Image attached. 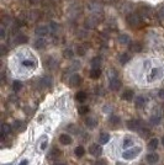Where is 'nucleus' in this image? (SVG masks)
Here are the masks:
<instances>
[{"instance_id":"f257e3e1","label":"nucleus","mask_w":164,"mask_h":165,"mask_svg":"<svg viewBox=\"0 0 164 165\" xmlns=\"http://www.w3.org/2000/svg\"><path fill=\"white\" fill-rule=\"evenodd\" d=\"M107 76H109V86H110V89L112 91H119V89L121 88L122 84H121V80L116 75V71L115 70H111L107 74Z\"/></svg>"},{"instance_id":"f03ea898","label":"nucleus","mask_w":164,"mask_h":165,"mask_svg":"<svg viewBox=\"0 0 164 165\" xmlns=\"http://www.w3.org/2000/svg\"><path fill=\"white\" fill-rule=\"evenodd\" d=\"M141 152H142V148H141V147L130 148V149H127V150H125V152L122 153V158H123L125 160H133V159H136V158L139 155Z\"/></svg>"},{"instance_id":"7ed1b4c3","label":"nucleus","mask_w":164,"mask_h":165,"mask_svg":"<svg viewBox=\"0 0 164 165\" xmlns=\"http://www.w3.org/2000/svg\"><path fill=\"white\" fill-rule=\"evenodd\" d=\"M127 22L133 29H137V27H139L142 25V20H141L139 15H136V14H130L127 16Z\"/></svg>"},{"instance_id":"20e7f679","label":"nucleus","mask_w":164,"mask_h":165,"mask_svg":"<svg viewBox=\"0 0 164 165\" xmlns=\"http://www.w3.org/2000/svg\"><path fill=\"white\" fill-rule=\"evenodd\" d=\"M162 75H163V70H162V68H153V69L150 70V73L148 74L147 80H148V81H155V80L159 79Z\"/></svg>"},{"instance_id":"39448f33","label":"nucleus","mask_w":164,"mask_h":165,"mask_svg":"<svg viewBox=\"0 0 164 165\" xmlns=\"http://www.w3.org/2000/svg\"><path fill=\"white\" fill-rule=\"evenodd\" d=\"M126 126H127V128L130 129V131H138L141 127H142V125H141V121H138V120H130V121H127V123H126Z\"/></svg>"},{"instance_id":"423d86ee","label":"nucleus","mask_w":164,"mask_h":165,"mask_svg":"<svg viewBox=\"0 0 164 165\" xmlns=\"http://www.w3.org/2000/svg\"><path fill=\"white\" fill-rule=\"evenodd\" d=\"M89 153L93 155V156H100L103 154V148L101 145L99 144H92L89 147Z\"/></svg>"},{"instance_id":"0eeeda50","label":"nucleus","mask_w":164,"mask_h":165,"mask_svg":"<svg viewBox=\"0 0 164 165\" xmlns=\"http://www.w3.org/2000/svg\"><path fill=\"white\" fill-rule=\"evenodd\" d=\"M80 82H81V78L78 74H73L68 80V84L70 86H78V85H80Z\"/></svg>"},{"instance_id":"6e6552de","label":"nucleus","mask_w":164,"mask_h":165,"mask_svg":"<svg viewBox=\"0 0 164 165\" xmlns=\"http://www.w3.org/2000/svg\"><path fill=\"white\" fill-rule=\"evenodd\" d=\"M21 65L24 67V68H26V69H33V68H36V60L35 59H24L22 62H21Z\"/></svg>"},{"instance_id":"1a4fd4ad","label":"nucleus","mask_w":164,"mask_h":165,"mask_svg":"<svg viewBox=\"0 0 164 165\" xmlns=\"http://www.w3.org/2000/svg\"><path fill=\"white\" fill-rule=\"evenodd\" d=\"M59 142H61V144H63V145H69V144H72L73 139H72V137H70L69 134L63 133V134L59 136Z\"/></svg>"},{"instance_id":"9d476101","label":"nucleus","mask_w":164,"mask_h":165,"mask_svg":"<svg viewBox=\"0 0 164 165\" xmlns=\"http://www.w3.org/2000/svg\"><path fill=\"white\" fill-rule=\"evenodd\" d=\"M146 160H147L149 164H155V163H158V160H159V155H158L157 153H149V154H147Z\"/></svg>"},{"instance_id":"9b49d317","label":"nucleus","mask_w":164,"mask_h":165,"mask_svg":"<svg viewBox=\"0 0 164 165\" xmlns=\"http://www.w3.org/2000/svg\"><path fill=\"white\" fill-rule=\"evenodd\" d=\"M133 95H135L133 90L127 89V90H125V91L122 93V99H123L125 101H131V100L133 99Z\"/></svg>"},{"instance_id":"f8f14e48","label":"nucleus","mask_w":164,"mask_h":165,"mask_svg":"<svg viewBox=\"0 0 164 165\" xmlns=\"http://www.w3.org/2000/svg\"><path fill=\"white\" fill-rule=\"evenodd\" d=\"M35 32H36V35L37 36H46L47 33H48V29L46 27V26H37L36 27V30H35Z\"/></svg>"},{"instance_id":"ddd939ff","label":"nucleus","mask_w":164,"mask_h":165,"mask_svg":"<svg viewBox=\"0 0 164 165\" xmlns=\"http://www.w3.org/2000/svg\"><path fill=\"white\" fill-rule=\"evenodd\" d=\"M62 155V152L58 149V148H52L51 150H49V154H48V156L51 158V159H57V158H59Z\"/></svg>"},{"instance_id":"4468645a","label":"nucleus","mask_w":164,"mask_h":165,"mask_svg":"<svg viewBox=\"0 0 164 165\" xmlns=\"http://www.w3.org/2000/svg\"><path fill=\"white\" fill-rule=\"evenodd\" d=\"M130 49H131V52H133V53H138V52L142 51V44H141L139 42H133V43L130 44Z\"/></svg>"},{"instance_id":"2eb2a0df","label":"nucleus","mask_w":164,"mask_h":165,"mask_svg":"<svg viewBox=\"0 0 164 165\" xmlns=\"http://www.w3.org/2000/svg\"><path fill=\"white\" fill-rule=\"evenodd\" d=\"M40 84H41L42 86H45V88H48V86L52 85V79H51L49 76H43V78L40 80Z\"/></svg>"},{"instance_id":"dca6fc26","label":"nucleus","mask_w":164,"mask_h":165,"mask_svg":"<svg viewBox=\"0 0 164 165\" xmlns=\"http://www.w3.org/2000/svg\"><path fill=\"white\" fill-rule=\"evenodd\" d=\"M85 125H87V127H89V128H95L96 127V120L95 118H93V117H87L85 118Z\"/></svg>"},{"instance_id":"f3484780","label":"nucleus","mask_w":164,"mask_h":165,"mask_svg":"<svg viewBox=\"0 0 164 165\" xmlns=\"http://www.w3.org/2000/svg\"><path fill=\"white\" fill-rule=\"evenodd\" d=\"M100 75H101L100 68H93V69L90 70V78H92V79H99Z\"/></svg>"},{"instance_id":"a211bd4d","label":"nucleus","mask_w":164,"mask_h":165,"mask_svg":"<svg viewBox=\"0 0 164 165\" xmlns=\"http://www.w3.org/2000/svg\"><path fill=\"white\" fill-rule=\"evenodd\" d=\"M13 127H14L16 131H24V129L26 128V126H25V122H24V121H19V120L14 122Z\"/></svg>"},{"instance_id":"6ab92c4d","label":"nucleus","mask_w":164,"mask_h":165,"mask_svg":"<svg viewBox=\"0 0 164 165\" xmlns=\"http://www.w3.org/2000/svg\"><path fill=\"white\" fill-rule=\"evenodd\" d=\"M158 144H159L158 138H152V139L148 142V148H149L150 150H155V149L158 148Z\"/></svg>"},{"instance_id":"aec40b11","label":"nucleus","mask_w":164,"mask_h":165,"mask_svg":"<svg viewBox=\"0 0 164 165\" xmlns=\"http://www.w3.org/2000/svg\"><path fill=\"white\" fill-rule=\"evenodd\" d=\"M46 40H43V38H37L36 41H35V47L37 48V49H42V48H45L46 47Z\"/></svg>"},{"instance_id":"412c9836","label":"nucleus","mask_w":164,"mask_h":165,"mask_svg":"<svg viewBox=\"0 0 164 165\" xmlns=\"http://www.w3.org/2000/svg\"><path fill=\"white\" fill-rule=\"evenodd\" d=\"M135 105H136L137 109H142V107H144V105H146V99H144L143 96H138V98L136 99Z\"/></svg>"},{"instance_id":"4be33fe9","label":"nucleus","mask_w":164,"mask_h":165,"mask_svg":"<svg viewBox=\"0 0 164 165\" xmlns=\"http://www.w3.org/2000/svg\"><path fill=\"white\" fill-rule=\"evenodd\" d=\"M75 99H76V101H79V102H84V101L87 100V93H85V91H79V93H76Z\"/></svg>"},{"instance_id":"5701e85b","label":"nucleus","mask_w":164,"mask_h":165,"mask_svg":"<svg viewBox=\"0 0 164 165\" xmlns=\"http://www.w3.org/2000/svg\"><path fill=\"white\" fill-rule=\"evenodd\" d=\"M131 59V56L128 54V53H122L120 57H119V60H120V63L123 65V64H126V63H128V60Z\"/></svg>"},{"instance_id":"b1692460","label":"nucleus","mask_w":164,"mask_h":165,"mask_svg":"<svg viewBox=\"0 0 164 165\" xmlns=\"http://www.w3.org/2000/svg\"><path fill=\"white\" fill-rule=\"evenodd\" d=\"M74 153H75V155L78 156V158H81L84 155V153H85V149L81 147V145H78L75 149H74Z\"/></svg>"},{"instance_id":"393cba45","label":"nucleus","mask_w":164,"mask_h":165,"mask_svg":"<svg viewBox=\"0 0 164 165\" xmlns=\"http://www.w3.org/2000/svg\"><path fill=\"white\" fill-rule=\"evenodd\" d=\"M15 43H20V44H22V43H27V37L25 36V35H22V33H20L16 38H15Z\"/></svg>"},{"instance_id":"a878e982","label":"nucleus","mask_w":164,"mask_h":165,"mask_svg":"<svg viewBox=\"0 0 164 165\" xmlns=\"http://www.w3.org/2000/svg\"><path fill=\"white\" fill-rule=\"evenodd\" d=\"M2 133L3 134H10L11 133V126L9 125V123H4L3 126H2Z\"/></svg>"},{"instance_id":"bb28decb","label":"nucleus","mask_w":164,"mask_h":165,"mask_svg":"<svg viewBox=\"0 0 164 165\" xmlns=\"http://www.w3.org/2000/svg\"><path fill=\"white\" fill-rule=\"evenodd\" d=\"M133 144H135V142H133V139H132V138H128V137H127V138H125V139H123V143H122V147L127 149V148H130V147H132Z\"/></svg>"},{"instance_id":"cd10ccee","label":"nucleus","mask_w":164,"mask_h":165,"mask_svg":"<svg viewBox=\"0 0 164 165\" xmlns=\"http://www.w3.org/2000/svg\"><path fill=\"white\" fill-rule=\"evenodd\" d=\"M21 89H22V82H21V81H18V80H16V81L13 82V90H14L15 93H19Z\"/></svg>"},{"instance_id":"c85d7f7f","label":"nucleus","mask_w":164,"mask_h":165,"mask_svg":"<svg viewBox=\"0 0 164 165\" xmlns=\"http://www.w3.org/2000/svg\"><path fill=\"white\" fill-rule=\"evenodd\" d=\"M119 42L122 43V44H128V42H130V37H128L127 35L122 33V35L119 36Z\"/></svg>"},{"instance_id":"c756f323","label":"nucleus","mask_w":164,"mask_h":165,"mask_svg":"<svg viewBox=\"0 0 164 165\" xmlns=\"http://www.w3.org/2000/svg\"><path fill=\"white\" fill-rule=\"evenodd\" d=\"M110 140V134L109 133H101V136H100V138H99V142L101 143V144H105V143H107Z\"/></svg>"},{"instance_id":"7c9ffc66","label":"nucleus","mask_w":164,"mask_h":165,"mask_svg":"<svg viewBox=\"0 0 164 165\" xmlns=\"http://www.w3.org/2000/svg\"><path fill=\"white\" fill-rule=\"evenodd\" d=\"M149 121H150V123H152V125H154V126H155V125H159V123H160L162 117H160V116H158V115H153V116L150 117V120H149Z\"/></svg>"},{"instance_id":"2f4dec72","label":"nucleus","mask_w":164,"mask_h":165,"mask_svg":"<svg viewBox=\"0 0 164 165\" xmlns=\"http://www.w3.org/2000/svg\"><path fill=\"white\" fill-rule=\"evenodd\" d=\"M78 112H79V115H87L89 112V107L85 106V105H81V106H79Z\"/></svg>"},{"instance_id":"473e14b6","label":"nucleus","mask_w":164,"mask_h":165,"mask_svg":"<svg viewBox=\"0 0 164 165\" xmlns=\"http://www.w3.org/2000/svg\"><path fill=\"white\" fill-rule=\"evenodd\" d=\"M56 65H57V64H56V60H54L53 58L49 57V58L46 59V67H47V68H48V67H49V68H56Z\"/></svg>"},{"instance_id":"72a5a7b5","label":"nucleus","mask_w":164,"mask_h":165,"mask_svg":"<svg viewBox=\"0 0 164 165\" xmlns=\"http://www.w3.org/2000/svg\"><path fill=\"white\" fill-rule=\"evenodd\" d=\"M109 122L111 123V125H119L120 123V117L119 116H116V115H112L110 118H109Z\"/></svg>"},{"instance_id":"f704fd0d","label":"nucleus","mask_w":164,"mask_h":165,"mask_svg":"<svg viewBox=\"0 0 164 165\" xmlns=\"http://www.w3.org/2000/svg\"><path fill=\"white\" fill-rule=\"evenodd\" d=\"M63 56H64L65 58H72V57L74 56V53H73V51H72L70 48H67V49H64Z\"/></svg>"},{"instance_id":"c9c22d12","label":"nucleus","mask_w":164,"mask_h":165,"mask_svg":"<svg viewBox=\"0 0 164 165\" xmlns=\"http://www.w3.org/2000/svg\"><path fill=\"white\" fill-rule=\"evenodd\" d=\"M100 62H101V59H100L99 57H95V58L92 60V65H93V68H99Z\"/></svg>"},{"instance_id":"e433bc0d","label":"nucleus","mask_w":164,"mask_h":165,"mask_svg":"<svg viewBox=\"0 0 164 165\" xmlns=\"http://www.w3.org/2000/svg\"><path fill=\"white\" fill-rule=\"evenodd\" d=\"M138 132H139V134H141V136H143V137H146L147 134H149V129H148V128H146L144 126H142V127L138 129Z\"/></svg>"},{"instance_id":"4c0bfd02","label":"nucleus","mask_w":164,"mask_h":165,"mask_svg":"<svg viewBox=\"0 0 164 165\" xmlns=\"http://www.w3.org/2000/svg\"><path fill=\"white\" fill-rule=\"evenodd\" d=\"M49 29H51L52 32H57V31L59 30V26H58L56 22H51V24H49Z\"/></svg>"},{"instance_id":"58836bf2","label":"nucleus","mask_w":164,"mask_h":165,"mask_svg":"<svg viewBox=\"0 0 164 165\" xmlns=\"http://www.w3.org/2000/svg\"><path fill=\"white\" fill-rule=\"evenodd\" d=\"M76 52H78V54H80V56H84V54H85V48L81 47V46H78Z\"/></svg>"},{"instance_id":"ea45409f","label":"nucleus","mask_w":164,"mask_h":165,"mask_svg":"<svg viewBox=\"0 0 164 165\" xmlns=\"http://www.w3.org/2000/svg\"><path fill=\"white\" fill-rule=\"evenodd\" d=\"M158 16H159L162 20H164V6H162V8L159 9V11H158Z\"/></svg>"},{"instance_id":"a19ab883","label":"nucleus","mask_w":164,"mask_h":165,"mask_svg":"<svg viewBox=\"0 0 164 165\" xmlns=\"http://www.w3.org/2000/svg\"><path fill=\"white\" fill-rule=\"evenodd\" d=\"M158 96H159L160 99H164V89H160V90L158 91Z\"/></svg>"},{"instance_id":"79ce46f5","label":"nucleus","mask_w":164,"mask_h":165,"mask_svg":"<svg viewBox=\"0 0 164 165\" xmlns=\"http://www.w3.org/2000/svg\"><path fill=\"white\" fill-rule=\"evenodd\" d=\"M94 165H106V163H105V160H98Z\"/></svg>"},{"instance_id":"37998d69","label":"nucleus","mask_w":164,"mask_h":165,"mask_svg":"<svg viewBox=\"0 0 164 165\" xmlns=\"http://www.w3.org/2000/svg\"><path fill=\"white\" fill-rule=\"evenodd\" d=\"M19 165H29V160H26V159H24L22 161H20V164Z\"/></svg>"},{"instance_id":"c03bdc74","label":"nucleus","mask_w":164,"mask_h":165,"mask_svg":"<svg viewBox=\"0 0 164 165\" xmlns=\"http://www.w3.org/2000/svg\"><path fill=\"white\" fill-rule=\"evenodd\" d=\"M47 148V140H45L43 143H42V145H41V149L43 150V149H46Z\"/></svg>"},{"instance_id":"a18cd8bd","label":"nucleus","mask_w":164,"mask_h":165,"mask_svg":"<svg viewBox=\"0 0 164 165\" xmlns=\"http://www.w3.org/2000/svg\"><path fill=\"white\" fill-rule=\"evenodd\" d=\"M0 49H2V54H3V56L6 53V48H5V46H2V48H0Z\"/></svg>"},{"instance_id":"49530a36","label":"nucleus","mask_w":164,"mask_h":165,"mask_svg":"<svg viewBox=\"0 0 164 165\" xmlns=\"http://www.w3.org/2000/svg\"><path fill=\"white\" fill-rule=\"evenodd\" d=\"M0 33H2V37H5V29L2 27V30H0Z\"/></svg>"},{"instance_id":"de8ad7c7","label":"nucleus","mask_w":164,"mask_h":165,"mask_svg":"<svg viewBox=\"0 0 164 165\" xmlns=\"http://www.w3.org/2000/svg\"><path fill=\"white\" fill-rule=\"evenodd\" d=\"M116 165H123V163H121V161H117V163H116Z\"/></svg>"},{"instance_id":"09e8293b","label":"nucleus","mask_w":164,"mask_h":165,"mask_svg":"<svg viewBox=\"0 0 164 165\" xmlns=\"http://www.w3.org/2000/svg\"><path fill=\"white\" fill-rule=\"evenodd\" d=\"M162 144L164 145V137H163V139H162Z\"/></svg>"},{"instance_id":"8fccbe9b","label":"nucleus","mask_w":164,"mask_h":165,"mask_svg":"<svg viewBox=\"0 0 164 165\" xmlns=\"http://www.w3.org/2000/svg\"><path fill=\"white\" fill-rule=\"evenodd\" d=\"M56 165H65V164H56Z\"/></svg>"}]
</instances>
